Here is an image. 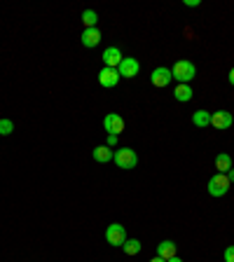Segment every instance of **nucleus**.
Segmentation results:
<instances>
[{
  "label": "nucleus",
  "instance_id": "nucleus-1",
  "mask_svg": "<svg viewBox=\"0 0 234 262\" xmlns=\"http://www.w3.org/2000/svg\"><path fill=\"white\" fill-rule=\"evenodd\" d=\"M171 75H173V80H178L180 85H190V82L195 80V75H197V68H195V63H192V61L180 59V61L173 63Z\"/></svg>",
  "mask_w": 234,
  "mask_h": 262
},
{
  "label": "nucleus",
  "instance_id": "nucleus-2",
  "mask_svg": "<svg viewBox=\"0 0 234 262\" xmlns=\"http://www.w3.org/2000/svg\"><path fill=\"white\" fill-rule=\"evenodd\" d=\"M113 159H115V164L119 169H136L138 154H136V150H131V147H119V150L113 154Z\"/></svg>",
  "mask_w": 234,
  "mask_h": 262
},
{
  "label": "nucleus",
  "instance_id": "nucleus-3",
  "mask_svg": "<svg viewBox=\"0 0 234 262\" xmlns=\"http://www.w3.org/2000/svg\"><path fill=\"white\" fill-rule=\"evenodd\" d=\"M230 178H227V173H216V176H211L209 180V194L211 197H225L227 192H230Z\"/></svg>",
  "mask_w": 234,
  "mask_h": 262
},
{
  "label": "nucleus",
  "instance_id": "nucleus-4",
  "mask_svg": "<svg viewBox=\"0 0 234 262\" xmlns=\"http://www.w3.org/2000/svg\"><path fill=\"white\" fill-rule=\"evenodd\" d=\"M106 241H108L110 246H124V241H126V230H124V225H119V223H113L108 225V230H106Z\"/></svg>",
  "mask_w": 234,
  "mask_h": 262
},
{
  "label": "nucleus",
  "instance_id": "nucleus-5",
  "mask_svg": "<svg viewBox=\"0 0 234 262\" xmlns=\"http://www.w3.org/2000/svg\"><path fill=\"white\" fill-rule=\"evenodd\" d=\"M103 129L108 131L110 136H119V133L124 131V120L117 115V113H110V115H106V120H103Z\"/></svg>",
  "mask_w": 234,
  "mask_h": 262
},
{
  "label": "nucleus",
  "instance_id": "nucleus-6",
  "mask_svg": "<svg viewBox=\"0 0 234 262\" xmlns=\"http://www.w3.org/2000/svg\"><path fill=\"white\" fill-rule=\"evenodd\" d=\"M140 70V63L136 61V59H131V56H124L122 59V63L117 66V73H119V77H136Z\"/></svg>",
  "mask_w": 234,
  "mask_h": 262
},
{
  "label": "nucleus",
  "instance_id": "nucleus-7",
  "mask_svg": "<svg viewBox=\"0 0 234 262\" xmlns=\"http://www.w3.org/2000/svg\"><path fill=\"white\" fill-rule=\"evenodd\" d=\"M117 82H119V73H117V68H103L101 73H99V85L106 87V89L117 87Z\"/></svg>",
  "mask_w": 234,
  "mask_h": 262
},
{
  "label": "nucleus",
  "instance_id": "nucleus-8",
  "mask_svg": "<svg viewBox=\"0 0 234 262\" xmlns=\"http://www.w3.org/2000/svg\"><path fill=\"white\" fill-rule=\"evenodd\" d=\"M171 80H173V75H171V70L169 68H155L152 70V75H150V82L155 87H169L171 85Z\"/></svg>",
  "mask_w": 234,
  "mask_h": 262
},
{
  "label": "nucleus",
  "instance_id": "nucleus-9",
  "mask_svg": "<svg viewBox=\"0 0 234 262\" xmlns=\"http://www.w3.org/2000/svg\"><path fill=\"white\" fill-rule=\"evenodd\" d=\"M232 122H234V117L227 110H218V113L211 115V127H216V129H230Z\"/></svg>",
  "mask_w": 234,
  "mask_h": 262
},
{
  "label": "nucleus",
  "instance_id": "nucleus-10",
  "mask_svg": "<svg viewBox=\"0 0 234 262\" xmlns=\"http://www.w3.org/2000/svg\"><path fill=\"white\" fill-rule=\"evenodd\" d=\"M101 59H103V63H106V68H117V66L122 63L124 56H122V52H119L117 47H108V49L103 52Z\"/></svg>",
  "mask_w": 234,
  "mask_h": 262
},
{
  "label": "nucleus",
  "instance_id": "nucleus-11",
  "mask_svg": "<svg viewBox=\"0 0 234 262\" xmlns=\"http://www.w3.org/2000/svg\"><path fill=\"white\" fill-rule=\"evenodd\" d=\"M80 40H82V45L85 47H96L99 42H101V31H99V26H96V28H85L82 35H80Z\"/></svg>",
  "mask_w": 234,
  "mask_h": 262
},
{
  "label": "nucleus",
  "instance_id": "nucleus-12",
  "mask_svg": "<svg viewBox=\"0 0 234 262\" xmlns=\"http://www.w3.org/2000/svg\"><path fill=\"white\" fill-rule=\"evenodd\" d=\"M157 258H162V260H171L176 258V244L173 241H162V244H157Z\"/></svg>",
  "mask_w": 234,
  "mask_h": 262
},
{
  "label": "nucleus",
  "instance_id": "nucleus-13",
  "mask_svg": "<svg viewBox=\"0 0 234 262\" xmlns=\"http://www.w3.org/2000/svg\"><path fill=\"white\" fill-rule=\"evenodd\" d=\"M94 159H96V162L99 164H106V162H110V159H113V150H110L108 145H99V147H94Z\"/></svg>",
  "mask_w": 234,
  "mask_h": 262
},
{
  "label": "nucleus",
  "instance_id": "nucleus-14",
  "mask_svg": "<svg viewBox=\"0 0 234 262\" xmlns=\"http://www.w3.org/2000/svg\"><path fill=\"white\" fill-rule=\"evenodd\" d=\"M192 124L204 129V127H211V113L209 110H197L195 115H192Z\"/></svg>",
  "mask_w": 234,
  "mask_h": 262
},
{
  "label": "nucleus",
  "instance_id": "nucleus-15",
  "mask_svg": "<svg viewBox=\"0 0 234 262\" xmlns=\"http://www.w3.org/2000/svg\"><path fill=\"white\" fill-rule=\"evenodd\" d=\"M216 169H218V173H230V169H232V159H230V154L220 152L218 157H216Z\"/></svg>",
  "mask_w": 234,
  "mask_h": 262
},
{
  "label": "nucleus",
  "instance_id": "nucleus-16",
  "mask_svg": "<svg viewBox=\"0 0 234 262\" xmlns=\"http://www.w3.org/2000/svg\"><path fill=\"white\" fill-rule=\"evenodd\" d=\"M173 96H176V101L185 103V101L192 99V87L190 85H178L176 89H173Z\"/></svg>",
  "mask_w": 234,
  "mask_h": 262
},
{
  "label": "nucleus",
  "instance_id": "nucleus-17",
  "mask_svg": "<svg viewBox=\"0 0 234 262\" xmlns=\"http://www.w3.org/2000/svg\"><path fill=\"white\" fill-rule=\"evenodd\" d=\"M96 21H99V14L94 9H85L82 12V23H85L87 28H96Z\"/></svg>",
  "mask_w": 234,
  "mask_h": 262
},
{
  "label": "nucleus",
  "instance_id": "nucleus-18",
  "mask_svg": "<svg viewBox=\"0 0 234 262\" xmlns=\"http://www.w3.org/2000/svg\"><path fill=\"white\" fill-rule=\"evenodd\" d=\"M122 251H124L126 255H138L140 253V241L138 239H126Z\"/></svg>",
  "mask_w": 234,
  "mask_h": 262
},
{
  "label": "nucleus",
  "instance_id": "nucleus-19",
  "mask_svg": "<svg viewBox=\"0 0 234 262\" xmlns=\"http://www.w3.org/2000/svg\"><path fill=\"white\" fill-rule=\"evenodd\" d=\"M14 131V122L12 120H0V136H9Z\"/></svg>",
  "mask_w": 234,
  "mask_h": 262
},
{
  "label": "nucleus",
  "instance_id": "nucleus-20",
  "mask_svg": "<svg viewBox=\"0 0 234 262\" xmlns=\"http://www.w3.org/2000/svg\"><path fill=\"white\" fill-rule=\"evenodd\" d=\"M225 262H234V246L225 248Z\"/></svg>",
  "mask_w": 234,
  "mask_h": 262
},
{
  "label": "nucleus",
  "instance_id": "nucleus-21",
  "mask_svg": "<svg viewBox=\"0 0 234 262\" xmlns=\"http://www.w3.org/2000/svg\"><path fill=\"white\" fill-rule=\"evenodd\" d=\"M187 7H199V0H185Z\"/></svg>",
  "mask_w": 234,
  "mask_h": 262
},
{
  "label": "nucleus",
  "instance_id": "nucleus-22",
  "mask_svg": "<svg viewBox=\"0 0 234 262\" xmlns=\"http://www.w3.org/2000/svg\"><path fill=\"white\" fill-rule=\"evenodd\" d=\"M117 145V136H108V147Z\"/></svg>",
  "mask_w": 234,
  "mask_h": 262
},
{
  "label": "nucleus",
  "instance_id": "nucleus-23",
  "mask_svg": "<svg viewBox=\"0 0 234 262\" xmlns=\"http://www.w3.org/2000/svg\"><path fill=\"white\" fill-rule=\"evenodd\" d=\"M227 178H230V183H234V169H230V173H227Z\"/></svg>",
  "mask_w": 234,
  "mask_h": 262
},
{
  "label": "nucleus",
  "instance_id": "nucleus-24",
  "mask_svg": "<svg viewBox=\"0 0 234 262\" xmlns=\"http://www.w3.org/2000/svg\"><path fill=\"white\" fill-rule=\"evenodd\" d=\"M230 85H232V87H234V68H232V70H230Z\"/></svg>",
  "mask_w": 234,
  "mask_h": 262
},
{
  "label": "nucleus",
  "instance_id": "nucleus-25",
  "mask_svg": "<svg viewBox=\"0 0 234 262\" xmlns=\"http://www.w3.org/2000/svg\"><path fill=\"white\" fill-rule=\"evenodd\" d=\"M166 262H183V260H180L178 255H176V258H171V260H166Z\"/></svg>",
  "mask_w": 234,
  "mask_h": 262
},
{
  "label": "nucleus",
  "instance_id": "nucleus-26",
  "mask_svg": "<svg viewBox=\"0 0 234 262\" xmlns=\"http://www.w3.org/2000/svg\"><path fill=\"white\" fill-rule=\"evenodd\" d=\"M150 262H166V260H162V258H152Z\"/></svg>",
  "mask_w": 234,
  "mask_h": 262
}]
</instances>
